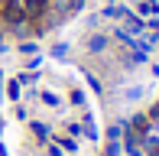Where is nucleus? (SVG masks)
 I'll list each match as a JSON object with an SVG mask.
<instances>
[{
	"instance_id": "f257e3e1",
	"label": "nucleus",
	"mask_w": 159,
	"mask_h": 156,
	"mask_svg": "<svg viewBox=\"0 0 159 156\" xmlns=\"http://www.w3.org/2000/svg\"><path fill=\"white\" fill-rule=\"evenodd\" d=\"M0 20H3L7 26H16V23H23V20H26V13H23V3H20V0H3Z\"/></svg>"
},
{
	"instance_id": "f03ea898",
	"label": "nucleus",
	"mask_w": 159,
	"mask_h": 156,
	"mask_svg": "<svg viewBox=\"0 0 159 156\" xmlns=\"http://www.w3.org/2000/svg\"><path fill=\"white\" fill-rule=\"evenodd\" d=\"M20 3H23V13H26V20H42L49 13V0H20Z\"/></svg>"
},
{
	"instance_id": "7ed1b4c3",
	"label": "nucleus",
	"mask_w": 159,
	"mask_h": 156,
	"mask_svg": "<svg viewBox=\"0 0 159 156\" xmlns=\"http://www.w3.org/2000/svg\"><path fill=\"white\" fill-rule=\"evenodd\" d=\"M107 46H111V39H107L104 33H91V36L84 39V49H88L91 55H101V52H107Z\"/></svg>"
},
{
	"instance_id": "20e7f679",
	"label": "nucleus",
	"mask_w": 159,
	"mask_h": 156,
	"mask_svg": "<svg viewBox=\"0 0 159 156\" xmlns=\"http://www.w3.org/2000/svg\"><path fill=\"white\" fill-rule=\"evenodd\" d=\"M33 133H36L39 143H52V130H49V124H39V120H36V124H33Z\"/></svg>"
},
{
	"instance_id": "39448f33",
	"label": "nucleus",
	"mask_w": 159,
	"mask_h": 156,
	"mask_svg": "<svg viewBox=\"0 0 159 156\" xmlns=\"http://www.w3.org/2000/svg\"><path fill=\"white\" fill-rule=\"evenodd\" d=\"M130 130L146 133V130H149V117H146V114H133V120H130Z\"/></svg>"
},
{
	"instance_id": "423d86ee",
	"label": "nucleus",
	"mask_w": 159,
	"mask_h": 156,
	"mask_svg": "<svg viewBox=\"0 0 159 156\" xmlns=\"http://www.w3.org/2000/svg\"><path fill=\"white\" fill-rule=\"evenodd\" d=\"M143 94H146V85H133V88L124 91V101H140Z\"/></svg>"
},
{
	"instance_id": "0eeeda50",
	"label": "nucleus",
	"mask_w": 159,
	"mask_h": 156,
	"mask_svg": "<svg viewBox=\"0 0 159 156\" xmlns=\"http://www.w3.org/2000/svg\"><path fill=\"white\" fill-rule=\"evenodd\" d=\"M68 52H71V46H68V42H55L49 55H52V59H68Z\"/></svg>"
},
{
	"instance_id": "6e6552de",
	"label": "nucleus",
	"mask_w": 159,
	"mask_h": 156,
	"mask_svg": "<svg viewBox=\"0 0 159 156\" xmlns=\"http://www.w3.org/2000/svg\"><path fill=\"white\" fill-rule=\"evenodd\" d=\"M20 94H23V85H20V78H16V81L7 85V98H10V101H20Z\"/></svg>"
},
{
	"instance_id": "1a4fd4ad",
	"label": "nucleus",
	"mask_w": 159,
	"mask_h": 156,
	"mask_svg": "<svg viewBox=\"0 0 159 156\" xmlns=\"http://www.w3.org/2000/svg\"><path fill=\"white\" fill-rule=\"evenodd\" d=\"M120 153H124V143H120V140H107L104 156H120Z\"/></svg>"
},
{
	"instance_id": "9d476101",
	"label": "nucleus",
	"mask_w": 159,
	"mask_h": 156,
	"mask_svg": "<svg viewBox=\"0 0 159 156\" xmlns=\"http://www.w3.org/2000/svg\"><path fill=\"white\" fill-rule=\"evenodd\" d=\"M55 143H59L62 150H68V153H75V146H78V140H75V137H55Z\"/></svg>"
},
{
	"instance_id": "9b49d317",
	"label": "nucleus",
	"mask_w": 159,
	"mask_h": 156,
	"mask_svg": "<svg viewBox=\"0 0 159 156\" xmlns=\"http://www.w3.org/2000/svg\"><path fill=\"white\" fill-rule=\"evenodd\" d=\"M39 98H42V104H49V108H59V104H62V98H59V94H52V91H42Z\"/></svg>"
},
{
	"instance_id": "f8f14e48",
	"label": "nucleus",
	"mask_w": 159,
	"mask_h": 156,
	"mask_svg": "<svg viewBox=\"0 0 159 156\" xmlns=\"http://www.w3.org/2000/svg\"><path fill=\"white\" fill-rule=\"evenodd\" d=\"M136 16H153V0H143V3H136Z\"/></svg>"
},
{
	"instance_id": "ddd939ff",
	"label": "nucleus",
	"mask_w": 159,
	"mask_h": 156,
	"mask_svg": "<svg viewBox=\"0 0 159 156\" xmlns=\"http://www.w3.org/2000/svg\"><path fill=\"white\" fill-rule=\"evenodd\" d=\"M20 52H23V55H36V42H20Z\"/></svg>"
},
{
	"instance_id": "4468645a",
	"label": "nucleus",
	"mask_w": 159,
	"mask_h": 156,
	"mask_svg": "<svg viewBox=\"0 0 159 156\" xmlns=\"http://www.w3.org/2000/svg\"><path fill=\"white\" fill-rule=\"evenodd\" d=\"M71 104H78V108H84V94H81V91H71Z\"/></svg>"
},
{
	"instance_id": "2eb2a0df",
	"label": "nucleus",
	"mask_w": 159,
	"mask_h": 156,
	"mask_svg": "<svg viewBox=\"0 0 159 156\" xmlns=\"http://www.w3.org/2000/svg\"><path fill=\"white\" fill-rule=\"evenodd\" d=\"M39 62H42V59H39V55H33V59H30V62H26V68H30V72H33V68H39Z\"/></svg>"
},
{
	"instance_id": "dca6fc26",
	"label": "nucleus",
	"mask_w": 159,
	"mask_h": 156,
	"mask_svg": "<svg viewBox=\"0 0 159 156\" xmlns=\"http://www.w3.org/2000/svg\"><path fill=\"white\" fill-rule=\"evenodd\" d=\"M49 156H62V146L59 143H49Z\"/></svg>"
},
{
	"instance_id": "f3484780",
	"label": "nucleus",
	"mask_w": 159,
	"mask_h": 156,
	"mask_svg": "<svg viewBox=\"0 0 159 156\" xmlns=\"http://www.w3.org/2000/svg\"><path fill=\"white\" fill-rule=\"evenodd\" d=\"M146 153H149V156H159V143H156V146H149Z\"/></svg>"
},
{
	"instance_id": "a211bd4d",
	"label": "nucleus",
	"mask_w": 159,
	"mask_h": 156,
	"mask_svg": "<svg viewBox=\"0 0 159 156\" xmlns=\"http://www.w3.org/2000/svg\"><path fill=\"white\" fill-rule=\"evenodd\" d=\"M127 156H143V153H140V146H136V150H127Z\"/></svg>"
},
{
	"instance_id": "6ab92c4d",
	"label": "nucleus",
	"mask_w": 159,
	"mask_h": 156,
	"mask_svg": "<svg viewBox=\"0 0 159 156\" xmlns=\"http://www.w3.org/2000/svg\"><path fill=\"white\" fill-rule=\"evenodd\" d=\"M3 49H7V42H3V30H0V52H3Z\"/></svg>"
},
{
	"instance_id": "aec40b11",
	"label": "nucleus",
	"mask_w": 159,
	"mask_h": 156,
	"mask_svg": "<svg viewBox=\"0 0 159 156\" xmlns=\"http://www.w3.org/2000/svg\"><path fill=\"white\" fill-rule=\"evenodd\" d=\"M153 13H156V16H159V0H153Z\"/></svg>"
},
{
	"instance_id": "412c9836",
	"label": "nucleus",
	"mask_w": 159,
	"mask_h": 156,
	"mask_svg": "<svg viewBox=\"0 0 159 156\" xmlns=\"http://www.w3.org/2000/svg\"><path fill=\"white\" fill-rule=\"evenodd\" d=\"M0 156H7V150H3V146H0Z\"/></svg>"
},
{
	"instance_id": "4be33fe9",
	"label": "nucleus",
	"mask_w": 159,
	"mask_h": 156,
	"mask_svg": "<svg viewBox=\"0 0 159 156\" xmlns=\"http://www.w3.org/2000/svg\"><path fill=\"white\" fill-rule=\"evenodd\" d=\"M0 81H3V72H0Z\"/></svg>"
}]
</instances>
